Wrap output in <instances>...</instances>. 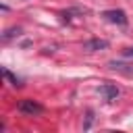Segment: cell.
I'll use <instances>...</instances> for the list:
<instances>
[{"instance_id": "cell-5", "label": "cell", "mask_w": 133, "mask_h": 133, "mask_svg": "<svg viewBox=\"0 0 133 133\" xmlns=\"http://www.w3.org/2000/svg\"><path fill=\"white\" fill-rule=\"evenodd\" d=\"M108 69L118 71V73H125V75H133V66H131V64H125V62H121V60H110V62H108Z\"/></svg>"}, {"instance_id": "cell-4", "label": "cell", "mask_w": 133, "mask_h": 133, "mask_svg": "<svg viewBox=\"0 0 133 133\" xmlns=\"http://www.w3.org/2000/svg\"><path fill=\"white\" fill-rule=\"evenodd\" d=\"M100 94H102L106 100H110V102H112V100H116V98H118V87H116V85H112V83H104V85L100 87Z\"/></svg>"}, {"instance_id": "cell-1", "label": "cell", "mask_w": 133, "mask_h": 133, "mask_svg": "<svg viewBox=\"0 0 133 133\" xmlns=\"http://www.w3.org/2000/svg\"><path fill=\"white\" fill-rule=\"evenodd\" d=\"M17 110L23 112V114H27V116H39V114L44 112V106H42L39 102H35V100L25 98V100H21V102L17 104Z\"/></svg>"}, {"instance_id": "cell-6", "label": "cell", "mask_w": 133, "mask_h": 133, "mask_svg": "<svg viewBox=\"0 0 133 133\" xmlns=\"http://www.w3.org/2000/svg\"><path fill=\"white\" fill-rule=\"evenodd\" d=\"M2 75H4V79H6V81H10V85H12V87H23V79L15 77V75H12V73H10L6 66L2 69Z\"/></svg>"}, {"instance_id": "cell-9", "label": "cell", "mask_w": 133, "mask_h": 133, "mask_svg": "<svg viewBox=\"0 0 133 133\" xmlns=\"http://www.w3.org/2000/svg\"><path fill=\"white\" fill-rule=\"evenodd\" d=\"M123 56H125V58H133V46H131V48H125V50H123Z\"/></svg>"}, {"instance_id": "cell-3", "label": "cell", "mask_w": 133, "mask_h": 133, "mask_svg": "<svg viewBox=\"0 0 133 133\" xmlns=\"http://www.w3.org/2000/svg\"><path fill=\"white\" fill-rule=\"evenodd\" d=\"M106 48H108V42L100 39V37H91V39L83 42V50L85 52H98V50H106Z\"/></svg>"}, {"instance_id": "cell-2", "label": "cell", "mask_w": 133, "mask_h": 133, "mask_svg": "<svg viewBox=\"0 0 133 133\" xmlns=\"http://www.w3.org/2000/svg\"><path fill=\"white\" fill-rule=\"evenodd\" d=\"M102 17H104L108 23H114V25H118V27H125V25L129 23L127 12H125V10H121V8H110V10H104V12H102Z\"/></svg>"}, {"instance_id": "cell-7", "label": "cell", "mask_w": 133, "mask_h": 133, "mask_svg": "<svg viewBox=\"0 0 133 133\" xmlns=\"http://www.w3.org/2000/svg\"><path fill=\"white\" fill-rule=\"evenodd\" d=\"M15 35H21V27H10V29H6L4 35H2V39H10V37H15Z\"/></svg>"}, {"instance_id": "cell-8", "label": "cell", "mask_w": 133, "mask_h": 133, "mask_svg": "<svg viewBox=\"0 0 133 133\" xmlns=\"http://www.w3.org/2000/svg\"><path fill=\"white\" fill-rule=\"evenodd\" d=\"M91 123H94V112L89 110L87 112V118H85V125H83V131H89L91 129Z\"/></svg>"}]
</instances>
